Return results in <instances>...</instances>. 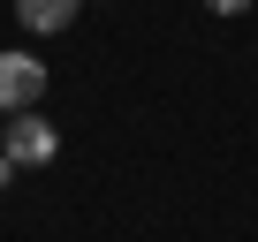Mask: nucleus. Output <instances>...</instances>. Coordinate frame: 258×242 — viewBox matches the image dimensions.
Returning <instances> with one entry per match:
<instances>
[{
	"label": "nucleus",
	"mask_w": 258,
	"mask_h": 242,
	"mask_svg": "<svg viewBox=\"0 0 258 242\" xmlns=\"http://www.w3.org/2000/svg\"><path fill=\"white\" fill-rule=\"evenodd\" d=\"M0 152H8L16 167H53V152H61V129L31 106V113H8V129H0Z\"/></svg>",
	"instance_id": "f257e3e1"
},
{
	"label": "nucleus",
	"mask_w": 258,
	"mask_h": 242,
	"mask_svg": "<svg viewBox=\"0 0 258 242\" xmlns=\"http://www.w3.org/2000/svg\"><path fill=\"white\" fill-rule=\"evenodd\" d=\"M46 98V61L38 53H0V113H31Z\"/></svg>",
	"instance_id": "f03ea898"
},
{
	"label": "nucleus",
	"mask_w": 258,
	"mask_h": 242,
	"mask_svg": "<svg viewBox=\"0 0 258 242\" xmlns=\"http://www.w3.org/2000/svg\"><path fill=\"white\" fill-rule=\"evenodd\" d=\"M76 8H84V0H16V23L46 38V31H69V23H76Z\"/></svg>",
	"instance_id": "7ed1b4c3"
},
{
	"label": "nucleus",
	"mask_w": 258,
	"mask_h": 242,
	"mask_svg": "<svg viewBox=\"0 0 258 242\" xmlns=\"http://www.w3.org/2000/svg\"><path fill=\"white\" fill-rule=\"evenodd\" d=\"M205 8H213V16H243V8H250V0H205Z\"/></svg>",
	"instance_id": "20e7f679"
},
{
	"label": "nucleus",
	"mask_w": 258,
	"mask_h": 242,
	"mask_svg": "<svg viewBox=\"0 0 258 242\" xmlns=\"http://www.w3.org/2000/svg\"><path fill=\"white\" fill-rule=\"evenodd\" d=\"M16 174H23V167H16V159H8V152H0V189H8V182H16Z\"/></svg>",
	"instance_id": "39448f33"
},
{
	"label": "nucleus",
	"mask_w": 258,
	"mask_h": 242,
	"mask_svg": "<svg viewBox=\"0 0 258 242\" xmlns=\"http://www.w3.org/2000/svg\"><path fill=\"white\" fill-rule=\"evenodd\" d=\"M0 129H8V113H0Z\"/></svg>",
	"instance_id": "423d86ee"
}]
</instances>
